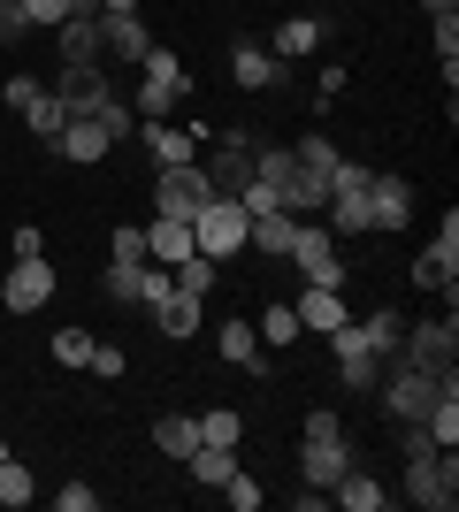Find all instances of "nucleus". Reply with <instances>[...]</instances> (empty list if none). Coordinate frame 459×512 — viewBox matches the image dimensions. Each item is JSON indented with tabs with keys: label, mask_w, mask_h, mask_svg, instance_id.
Wrapping results in <instances>:
<instances>
[{
	"label": "nucleus",
	"mask_w": 459,
	"mask_h": 512,
	"mask_svg": "<svg viewBox=\"0 0 459 512\" xmlns=\"http://www.w3.org/2000/svg\"><path fill=\"white\" fill-rule=\"evenodd\" d=\"M192 69H184V54H169V46H161V39H153L146 46V62H138V123H169V115H176V107H184V100H192Z\"/></svg>",
	"instance_id": "nucleus-1"
},
{
	"label": "nucleus",
	"mask_w": 459,
	"mask_h": 512,
	"mask_svg": "<svg viewBox=\"0 0 459 512\" xmlns=\"http://www.w3.org/2000/svg\"><path fill=\"white\" fill-rule=\"evenodd\" d=\"M345 467H352L345 421H337L329 406H314V413H306V444H299V482H306V490H329Z\"/></svg>",
	"instance_id": "nucleus-2"
},
{
	"label": "nucleus",
	"mask_w": 459,
	"mask_h": 512,
	"mask_svg": "<svg viewBox=\"0 0 459 512\" xmlns=\"http://www.w3.org/2000/svg\"><path fill=\"white\" fill-rule=\"evenodd\" d=\"M391 360H406V367H429V375H444V367L459 360V314L444 306L437 321H406V337H398V352Z\"/></svg>",
	"instance_id": "nucleus-3"
},
{
	"label": "nucleus",
	"mask_w": 459,
	"mask_h": 512,
	"mask_svg": "<svg viewBox=\"0 0 459 512\" xmlns=\"http://www.w3.org/2000/svg\"><path fill=\"white\" fill-rule=\"evenodd\" d=\"M406 497L421 512H452L459 505V451H414L406 459Z\"/></svg>",
	"instance_id": "nucleus-4"
},
{
	"label": "nucleus",
	"mask_w": 459,
	"mask_h": 512,
	"mask_svg": "<svg viewBox=\"0 0 459 512\" xmlns=\"http://www.w3.org/2000/svg\"><path fill=\"white\" fill-rule=\"evenodd\" d=\"M291 268H299L306 283H322V291H345V283H352V260L337 253V237L322 230V214H314V222H299V245H291Z\"/></svg>",
	"instance_id": "nucleus-5"
},
{
	"label": "nucleus",
	"mask_w": 459,
	"mask_h": 512,
	"mask_svg": "<svg viewBox=\"0 0 459 512\" xmlns=\"http://www.w3.org/2000/svg\"><path fill=\"white\" fill-rule=\"evenodd\" d=\"M207 199H215V184H207V169H199V161L153 176V214H169V222H199V207H207Z\"/></svg>",
	"instance_id": "nucleus-6"
},
{
	"label": "nucleus",
	"mask_w": 459,
	"mask_h": 512,
	"mask_svg": "<svg viewBox=\"0 0 459 512\" xmlns=\"http://www.w3.org/2000/svg\"><path fill=\"white\" fill-rule=\"evenodd\" d=\"M414 291H444V299L459 291V214H452V207H444L437 237H429V245H421V260H414Z\"/></svg>",
	"instance_id": "nucleus-7"
},
{
	"label": "nucleus",
	"mask_w": 459,
	"mask_h": 512,
	"mask_svg": "<svg viewBox=\"0 0 459 512\" xmlns=\"http://www.w3.org/2000/svg\"><path fill=\"white\" fill-rule=\"evenodd\" d=\"M46 92H54V100H62L69 115H100V107L115 100V85H108V62H62Z\"/></svg>",
	"instance_id": "nucleus-8"
},
{
	"label": "nucleus",
	"mask_w": 459,
	"mask_h": 512,
	"mask_svg": "<svg viewBox=\"0 0 459 512\" xmlns=\"http://www.w3.org/2000/svg\"><path fill=\"white\" fill-rule=\"evenodd\" d=\"M245 230H253V222H245L238 199H207V207H199V222H192V237H199V253H207V260L245 253Z\"/></svg>",
	"instance_id": "nucleus-9"
},
{
	"label": "nucleus",
	"mask_w": 459,
	"mask_h": 512,
	"mask_svg": "<svg viewBox=\"0 0 459 512\" xmlns=\"http://www.w3.org/2000/svg\"><path fill=\"white\" fill-rule=\"evenodd\" d=\"M329 352H337V383H345V390H375V383H383V360L368 352V337H360V321H345V329H329Z\"/></svg>",
	"instance_id": "nucleus-10"
},
{
	"label": "nucleus",
	"mask_w": 459,
	"mask_h": 512,
	"mask_svg": "<svg viewBox=\"0 0 459 512\" xmlns=\"http://www.w3.org/2000/svg\"><path fill=\"white\" fill-rule=\"evenodd\" d=\"M207 146H215V161H207V184H215V199H238V184L253 176V146H261V138L222 130V138H207Z\"/></svg>",
	"instance_id": "nucleus-11"
},
{
	"label": "nucleus",
	"mask_w": 459,
	"mask_h": 512,
	"mask_svg": "<svg viewBox=\"0 0 459 512\" xmlns=\"http://www.w3.org/2000/svg\"><path fill=\"white\" fill-rule=\"evenodd\" d=\"M46 299H54V268H46V253L16 260V268L0 276V306H8V314H39Z\"/></svg>",
	"instance_id": "nucleus-12"
},
{
	"label": "nucleus",
	"mask_w": 459,
	"mask_h": 512,
	"mask_svg": "<svg viewBox=\"0 0 459 512\" xmlns=\"http://www.w3.org/2000/svg\"><path fill=\"white\" fill-rule=\"evenodd\" d=\"M414 222V184L406 176H375L368 184V237H398Z\"/></svg>",
	"instance_id": "nucleus-13"
},
{
	"label": "nucleus",
	"mask_w": 459,
	"mask_h": 512,
	"mask_svg": "<svg viewBox=\"0 0 459 512\" xmlns=\"http://www.w3.org/2000/svg\"><path fill=\"white\" fill-rule=\"evenodd\" d=\"M284 77H291V62H276L261 39H245L238 54H230V85H238V92H276Z\"/></svg>",
	"instance_id": "nucleus-14"
},
{
	"label": "nucleus",
	"mask_w": 459,
	"mask_h": 512,
	"mask_svg": "<svg viewBox=\"0 0 459 512\" xmlns=\"http://www.w3.org/2000/svg\"><path fill=\"white\" fill-rule=\"evenodd\" d=\"M54 46H62V62H108L100 54V8H69L54 23Z\"/></svg>",
	"instance_id": "nucleus-15"
},
{
	"label": "nucleus",
	"mask_w": 459,
	"mask_h": 512,
	"mask_svg": "<svg viewBox=\"0 0 459 512\" xmlns=\"http://www.w3.org/2000/svg\"><path fill=\"white\" fill-rule=\"evenodd\" d=\"M291 314H299V329L329 337V329H345V321H352V306H345V291H322V283H306L299 299H291Z\"/></svg>",
	"instance_id": "nucleus-16"
},
{
	"label": "nucleus",
	"mask_w": 459,
	"mask_h": 512,
	"mask_svg": "<svg viewBox=\"0 0 459 512\" xmlns=\"http://www.w3.org/2000/svg\"><path fill=\"white\" fill-rule=\"evenodd\" d=\"M108 146H115V138H108L100 123H92V115H69V123H62V138H54L46 153H62V161H77V169H85V161H108Z\"/></svg>",
	"instance_id": "nucleus-17"
},
{
	"label": "nucleus",
	"mask_w": 459,
	"mask_h": 512,
	"mask_svg": "<svg viewBox=\"0 0 459 512\" xmlns=\"http://www.w3.org/2000/svg\"><path fill=\"white\" fill-rule=\"evenodd\" d=\"M322 31H329V23H322V16H306V8H299V16H284V23H276L268 54H276V62H306V54H322Z\"/></svg>",
	"instance_id": "nucleus-18"
},
{
	"label": "nucleus",
	"mask_w": 459,
	"mask_h": 512,
	"mask_svg": "<svg viewBox=\"0 0 459 512\" xmlns=\"http://www.w3.org/2000/svg\"><path fill=\"white\" fill-rule=\"evenodd\" d=\"M146 46H153L146 16H100V54L108 62H146Z\"/></svg>",
	"instance_id": "nucleus-19"
},
{
	"label": "nucleus",
	"mask_w": 459,
	"mask_h": 512,
	"mask_svg": "<svg viewBox=\"0 0 459 512\" xmlns=\"http://www.w3.org/2000/svg\"><path fill=\"white\" fill-rule=\"evenodd\" d=\"M291 245H299V214H253V230H245V253H268V260H291Z\"/></svg>",
	"instance_id": "nucleus-20"
},
{
	"label": "nucleus",
	"mask_w": 459,
	"mask_h": 512,
	"mask_svg": "<svg viewBox=\"0 0 459 512\" xmlns=\"http://www.w3.org/2000/svg\"><path fill=\"white\" fill-rule=\"evenodd\" d=\"M192 253H199L192 222H169V214H153V222H146V260H161V268H176V260H192Z\"/></svg>",
	"instance_id": "nucleus-21"
},
{
	"label": "nucleus",
	"mask_w": 459,
	"mask_h": 512,
	"mask_svg": "<svg viewBox=\"0 0 459 512\" xmlns=\"http://www.w3.org/2000/svg\"><path fill=\"white\" fill-rule=\"evenodd\" d=\"M138 138H146V153L161 161V169H184V161H199V138L184 123H138Z\"/></svg>",
	"instance_id": "nucleus-22"
},
{
	"label": "nucleus",
	"mask_w": 459,
	"mask_h": 512,
	"mask_svg": "<svg viewBox=\"0 0 459 512\" xmlns=\"http://www.w3.org/2000/svg\"><path fill=\"white\" fill-rule=\"evenodd\" d=\"M215 352H222L230 367H245V375H268V367H261V337H253V321H245V314H230V321L215 329Z\"/></svg>",
	"instance_id": "nucleus-23"
},
{
	"label": "nucleus",
	"mask_w": 459,
	"mask_h": 512,
	"mask_svg": "<svg viewBox=\"0 0 459 512\" xmlns=\"http://www.w3.org/2000/svg\"><path fill=\"white\" fill-rule=\"evenodd\" d=\"M322 230L329 237H368V192H329L322 199Z\"/></svg>",
	"instance_id": "nucleus-24"
},
{
	"label": "nucleus",
	"mask_w": 459,
	"mask_h": 512,
	"mask_svg": "<svg viewBox=\"0 0 459 512\" xmlns=\"http://www.w3.org/2000/svg\"><path fill=\"white\" fill-rule=\"evenodd\" d=\"M146 314H153V329H161L169 344H192L199 337V299H184V291H169V299L146 306Z\"/></svg>",
	"instance_id": "nucleus-25"
},
{
	"label": "nucleus",
	"mask_w": 459,
	"mask_h": 512,
	"mask_svg": "<svg viewBox=\"0 0 459 512\" xmlns=\"http://www.w3.org/2000/svg\"><path fill=\"white\" fill-rule=\"evenodd\" d=\"M352 321H360V337H368L375 360H391L398 337H406V314H398V306H375V314H352Z\"/></svg>",
	"instance_id": "nucleus-26"
},
{
	"label": "nucleus",
	"mask_w": 459,
	"mask_h": 512,
	"mask_svg": "<svg viewBox=\"0 0 459 512\" xmlns=\"http://www.w3.org/2000/svg\"><path fill=\"white\" fill-rule=\"evenodd\" d=\"M153 451L192 459V451H199V421H192V413H161V421H153Z\"/></svg>",
	"instance_id": "nucleus-27"
},
{
	"label": "nucleus",
	"mask_w": 459,
	"mask_h": 512,
	"mask_svg": "<svg viewBox=\"0 0 459 512\" xmlns=\"http://www.w3.org/2000/svg\"><path fill=\"white\" fill-rule=\"evenodd\" d=\"M184 467H192V482H199V490H222V482L238 474V451H222V444H199L192 459H184Z\"/></svg>",
	"instance_id": "nucleus-28"
},
{
	"label": "nucleus",
	"mask_w": 459,
	"mask_h": 512,
	"mask_svg": "<svg viewBox=\"0 0 459 512\" xmlns=\"http://www.w3.org/2000/svg\"><path fill=\"white\" fill-rule=\"evenodd\" d=\"M62 123H69V107L54 100V92H39V100L23 107V130H31V138H39V146H54V138H62Z\"/></svg>",
	"instance_id": "nucleus-29"
},
{
	"label": "nucleus",
	"mask_w": 459,
	"mask_h": 512,
	"mask_svg": "<svg viewBox=\"0 0 459 512\" xmlns=\"http://www.w3.org/2000/svg\"><path fill=\"white\" fill-rule=\"evenodd\" d=\"M253 337H261V352H284V344H299L306 329H299L291 306H261V329H253Z\"/></svg>",
	"instance_id": "nucleus-30"
},
{
	"label": "nucleus",
	"mask_w": 459,
	"mask_h": 512,
	"mask_svg": "<svg viewBox=\"0 0 459 512\" xmlns=\"http://www.w3.org/2000/svg\"><path fill=\"white\" fill-rule=\"evenodd\" d=\"M199 444H222V451H238V444H245V421H238L230 406H207V413H199Z\"/></svg>",
	"instance_id": "nucleus-31"
},
{
	"label": "nucleus",
	"mask_w": 459,
	"mask_h": 512,
	"mask_svg": "<svg viewBox=\"0 0 459 512\" xmlns=\"http://www.w3.org/2000/svg\"><path fill=\"white\" fill-rule=\"evenodd\" d=\"M215 268H222V260L192 253V260H176L169 276H176V291H184V299H207V291H215Z\"/></svg>",
	"instance_id": "nucleus-32"
},
{
	"label": "nucleus",
	"mask_w": 459,
	"mask_h": 512,
	"mask_svg": "<svg viewBox=\"0 0 459 512\" xmlns=\"http://www.w3.org/2000/svg\"><path fill=\"white\" fill-rule=\"evenodd\" d=\"M31 497H39V482H31V467L8 451V459H0V505H16V512H23Z\"/></svg>",
	"instance_id": "nucleus-33"
},
{
	"label": "nucleus",
	"mask_w": 459,
	"mask_h": 512,
	"mask_svg": "<svg viewBox=\"0 0 459 512\" xmlns=\"http://www.w3.org/2000/svg\"><path fill=\"white\" fill-rule=\"evenodd\" d=\"M421 428H429V444H437V451H459V398H437V406L421 413Z\"/></svg>",
	"instance_id": "nucleus-34"
},
{
	"label": "nucleus",
	"mask_w": 459,
	"mask_h": 512,
	"mask_svg": "<svg viewBox=\"0 0 459 512\" xmlns=\"http://www.w3.org/2000/svg\"><path fill=\"white\" fill-rule=\"evenodd\" d=\"M291 161H299V169H314V176H322V184H329V169H337V161H345V153H337V146H329V138H322V130H306V138H299V146H291Z\"/></svg>",
	"instance_id": "nucleus-35"
},
{
	"label": "nucleus",
	"mask_w": 459,
	"mask_h": 512,
	"mask_svg": "<svg viewBox=\"0 0 459 512\" xmlns=\"http://www.w3.org/2000/svg\"><path fill=\"white\" fill-rule=\"evenodd\" d=\"M138 268H146V260H108V276H100V291H108L115 306H138Z\"/></svg>",
	"instance_id": "nucleus-36"
},
{
	"label": "nucleus",
	"mask_w": 459,
	"mask_h": 512,
	"mask_svg": "<svg viewBox=\"0 0 459 512\" xmlns=\"http://www.w3.org/2000/svg\"><path fill=\"white\" fill-rule=\"evenodd\" d=\"M92 123H100V130H108V138H115V146H123V138H138V107L123 100V92H115V100L100 107V115H92Z\"/></svg>",
	"instance_id": "nucleus-37"
},
{
	"label": "nucleus",
	"mask_w": 459,
	"mask_h": 512,
	"mask_svg": "<svg viewBox=\"0 0 459 512\" xmlns=\"http://www.w3.org/2000/svg\"><path fill=\"white\" fill-rule=\"evenodd\" d=\"M92 344H100L92 329H54V360L62 367H92Z\"/></svg>",
	"instance_id": "nucleus-38"
},
{
	"label": "nucleus",
	"mask_w": 459,
	"mask_h": 512,
	"mask_svg": "<svg viewBox=\"0 0 459 512\" xmlns=\"http://www.w3.org/2000/svg\"><path fill=\"white\" fill-rule=\"evenodd\" d=\"M169 291H176V276L161 268V260H146V268H138V306H161Z\"/></svg>",
	"instance_id": "nucleus-39"
},
{
	"label": "nucleus",
	"mask_w": 459,
	"mask_h": 512,
	"mask_svg": "<svg viewBox=\"0 0 459 512\" xmlns=\"http://www.w3.org/2000/svg\"><path fill=\"white\" fill-rule=\"evenodd\" d=\"M222 497H230V505H238V512H261V474H230V482H222Z\"/></svg>",
	"instance_id": "nucleus-40"
},
{
	"label": "nucleus",
	"mask_w": 459,
	"mask_h": 512,
	"mask_svg": "<svg viewBox=\"0 0 459 512\" xmlns=\"http://www.w3.org/2000/svg\"><path fill=\"white\" fill-rule=\"evenodd\" d=\"M123 367H131V352H123V344H92V367H85V375H100V383H115Z\"/></svg>",
	"instance_id": "nucleus-41"
},
{
	"label": "nucleus",
	"mask_w": 459,
	"mask_h": 512,
	"mask_svg": "<svg viewBox=\"0 0 459 512\" xmlns=\"http://www.w3.org/2000/svg\"><path fill=\"white\" fill-rule=\"evenodd\" d=\"M31 39V16H23V0H0V46H23Z\"/></svg>",
	"instance_id": "nucleus-42"
},
{
	"label": "nucleus",
	"mask_w": 459,
	"mask_h": 512,
	"mask_svg": "<svg viewBox=\"0 0 459 512\" xmlns=\"http://www.w3.org/2000/svg\"><path fill=\"white\" fill-rule=\"evenodd\" d=\"M39 77H23V69H16V77H8V85H0V100H8V115H23V107H31V100H39Z\"/></svg>",
	"instance_id": "nucleus-43"
},
{
	"label": "nucleus",
	"mask_w": 459,
	"mask_h": 512,
	"mask_svg": "<svg viewBox=\"0 0 459 512\" xmlns=\"http://www.w3.org/2000/svg\"><path fill=\"white\" fill-rule=\"evenodd\" d=\"M108 260H146V230H138V222H123V230L108 237Z\"/></svg>",
	"instance_id": "nucleus-44"
},
{
	"label": "nucleus",
	"mask_w": 459,
	"mask_h": 512,
	"mask_svg": "<svg viewBox=\"0 0 459 512\" xmlns=\"http://www.w3.org/2000/svg\"><path fill=\"white\" fill-rule=\"evenodd\" d=\"M429 39H437V62H459V16H429Z\"/></svg>",
	"instance_id": "nucleus-45"
},
{
	"label": "nucleus",
	"mask_w": 459,
	"mask_h": 512,
	"mask_svg": "<svg viewBox=\"0 0 459 512\" xmlns=\"http://www.w3.org/2000/svg\"><path fill=\"white\" fill-rule=\"evenodd\" d=\"M54 505H62V512H100V490H85V482H62V490H54Z\"/></svg>",
	"instance_id": "nucleus-46"
},
{
	"label": "nucleus",
	"mask_w": 459,
	"mask_h": 512,
	"mask_svg": "<svg viewBox=\"0 0 459 512\" xmlns=\"http://www.w3.org/2000/svg\"><path fill=\"white\" fill-rule=\"evenodd\" d=\"M398 451L414 459V451H437V444H429V428H421V421H398Z\"/></svg>",
	"instance_id": "nucleus-47"
},
{
	"label": "nucleus",
	"mask_w": 459,
	"mask_h": 512,
	"mask_svg": "<svg viewBox=\"0 0 459 512\" xmlns=\"http://www.w3.org/2000/svg\"><path fill=\"white\" fill-rule=\"evenodd\" d=\"M100 16H138V0H100Z\"/></svg>",
	"instance_id": "nucleus-48"
},
{
	"label": "nucleus",
	"mask_w": 459,
	"mask_h": 512,
	"mask_svg": "<svg viewBox=\"0 0 459 512\" xmlns=\"http://www.w3.org/2000/svg\"><path fill=\"white\" fill-rule=\"evenodd\" d=\"M0 459H8V436H0Z\"/></svg>",
	"instance_id": "nucleus-49"
}]
</instances>
